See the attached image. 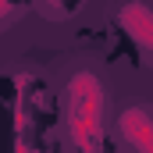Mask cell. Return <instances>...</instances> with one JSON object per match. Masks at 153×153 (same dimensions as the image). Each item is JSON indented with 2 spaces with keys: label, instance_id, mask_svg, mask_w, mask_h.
<instances>
[{
  "label": "cell",
  "instance_id": "obj_4",
  "mask_svg": "<svg viewBox=\"0 0 153 153\" xmlns=\"http://www.w3.org/2000/svg\"><path fill=\"white\" fill-rule=\"evenodd\" d=\"M11 7H14L11 0H0V18H4V14H11Z\"/></svg>",
  "mask_w": 153,
  "mask_h": 153
},
{
  "label": "cell",
  "instance_id": "obj_1",
  "mask_svg": "<svg viewBox=\"0 0 153 153\" xmlns=\"http://www.w3.org/2000/svg\"><path fill=\"white\" fill-rule=\"evenodd\" d=\"M103 103H107V89L100 75L78 68L68 78V139L75 150L96 153L103 146Z\"/></svg>",
  "mask_w": 153,
  "mask_h": 153
},
{
  "label": "cell",
  "instance_id": "obj_2",
  "mask_svg": "<svg viewBox=\"0 0 153 153\" xmlns=\"http://www.w3.org/2000/svg\"><path fill=\"white\" fill-rule=\"evenodd\" d=\"M117 135L139 153H153V114L146 107H125L117 114Z\"/></svg>",
  "mask_w": 153,
  "mask_h": 153
},
{
  "label": "cell",
  "instance_id": "obj_3",
  "mask_svg": "<svg viewBox=\"0 0 153 153\" xmlns=\"http://www.w3.org/2000/svg\"><path fill=\"white\" fill-rule=\"evenodd\" d=\"M117 22H121V29L135 39L146 53H153V7H150V4H143V0H128V4H121Z\"/></svg>",
  "mask_w": 153,
  "mask_h": 153
}]
</instances>
